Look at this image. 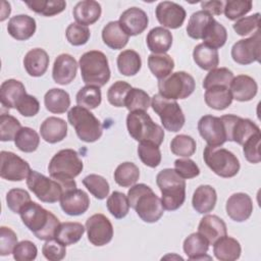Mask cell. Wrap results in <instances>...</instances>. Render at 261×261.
I'll return each instance as SVG.
<instances>
[{"label": "cell", "instance_id": "6da1fadb", "mask_svg": "<svg viewBox=\"0 0 261 261\" xmlns=\"http://www.w3.org/2000/svg\"><path fill=\"white\" fill-rule=\"evenodd\" d=\"M22 223L42 241L55 238L59 219L50 211L43 208L36 202H29L19 212Z\"/></svg>", "mask_w": 261, "mask_h": 261}, {"label": "cell", "instance_id": "7a4b0ae2", "mask_svg": "<svg viewBox=\"0 0 261 261\" xmlns=\"http://www.w3.org/2000/svg\"><path fill=\"white\" fill-rule=\"evenodd\" d=\"M127 198L129 206L135 209L138 216L145 222H157L164 213L161 199L145 184L132 186L127 192Z\"/></svg>", "mask_w": 261, "mask_h": 261}, {"label": "cell", "instance_id": "3957f363", "mask_svg": "<svg viewBox=\"0 0 261 261\" xmlns=\"http://www.w3.org/2000/svg\"><path fill=\"white\" fill-rule=\"evenodd\" d=\"M27 186L40 201L55 203L60 201L64 192L75 189L76 182L74 179L58 180L53 177H47L36 170H31L27 177Z\"/></svg>", "mask_w": 261, "mask_h": 261}, {"label": "cell", "instance_id": "277c9868", "mask_svg": "<svg viewBox=\"0 0 261 261\" xmlns=\"http://www.w3.org/2000/svg\"><path fill=\"white\" fill-rule=\"evenodd\" d=\"M156 184L161 192V202L165 210L174 211L186 200V180L174 169L165 168L158 172Z\"/></svg>", "mask_w": 261, "mask_h": 261}, {"label": "cell", "instance_id": "5b68a950", "mask_svg": "<svg viewBox=\"0 0 261 261\" xmlns=\"http://www.w3.org/2000/svg\"><path fill=\"white\" fill-rule=\"evenodd\" d=\"M83 82L87 85L103 87L110 80V68L106 55L98 50L84 53L79 61Z\"/></svg>", "mask_w": 261, "mask_h": 261}, {"label": "cell", "instance_id": "8992f818", "mask_svg": "<svg viewBox=\"0 0 261 261\" xmlns=\"http://www.w3.org/2000/svg\"><path fill=\"white\" fill-rule=\"evenodd\" d=\"M126 127L129 136L140 143L150 142L160 146L164 140L163 128L145 111L129 112L126 116Z\"/></svg>", "mask_w": 261, "mask_h": 261}, {"label": "cell", "instance_id": "52a82bcc", "mask_svg": "<svg viewBox=\"0 0 261 261\" xmlns=\"http://www.w3.org/2000/svg\"><path fill=\"white\" fill-rule=\"evenodd\" d=\"M68 122L74 127L80 140L86 143L98 141L103 128L99 119L87 108L82 106H73L67 113Z\"/></svg>", "mask_w": 261, "mask_h": 261}, {"label": "cell", "instance_id": "ba28073f", "mask_svg": "<svg viewBox=\"0 0 261 261\" xmlns=\"http://www.w3.org/2000/svg\"><path fill=\"white\" fill-rule=\"evenodd\" d=\"M203 159L215 174L224 178L237 175L241 167L238 157L229 150L221 147L207 145L203 152Z\"/></svg>", "mask_w": 261, "mask_h": 261}, {"label": "cell", "instance_id": "9c48e42d", "mask_svg": "<svg viewBox=\"0 0 261 261\" xmlns=\"http://www.w3.org/2000/svg\"><path fill=\"white\" fill-rule=\"evenodd\" d=\"M84 168V163L73 149H62L50 160L48 171L51 177L58 180H69L77 176Z\"/></svg>", "mask_w": 261, "mask_h": 261}, {"label": "cell", "instance_id": "30bf717a", "mask_svg": "<svg viewBox=\"0 0 261 261\" xmlns=\"http://www.w3.org/2000/svg\"><path fill=\"white\" fill-rule=\"evenodd\" d=\"M151 106L160 117L161 123L166 130L176 133L181 129L186 122V117L175 100H169L159 94H155L152 97Z\"/></svg>", "mask_w": 261, "mask_h": 261}, {"label": "cell", "instance_id": "8fae6325", "mask_svg": "<svg viewBox=\"0 0 261 261\" xmlns=\"http://www.w3.org/2000/svg\"><path fill=\"white\" fill-rule=\"evenodd\" d=\"M196 88L194 77L186 71H176L170 73L165 79L159 80V95L169 99H186L193 94Z\"/></svg>", "mask_w": 261, "mask_h": 261}, {"label": "cell", "instance_id": "7c38bea8", "mask_svg": "<svg viewBox=\"0 0 261 261\" xmlns=\"http://www.w3.org/2000/svg\"><path fill=\"white\" fill-rule=\"evenodd\" d=\"M220 118L225 127L227 141L236 142L243 146L251 137L260 134L259 126L248 118H243L233 114L222 115Z\"/></svg>", "mask_w": 261, "mask_h": 261}, {"label": "cell", "instance_id": "4fadbf2b", "mask_svg": "<svg viewBox=\"0 0 261 261\" xmlns=\"http://www.w3.org/2000/svg\"><path fill=\"white\" fill-rule=\"evenodd\" d=\"M232 60L242 65L260 62L261 56V33L256 31L253 36L239 40L231 47Z\"/></svg>", "mask_w": 261, "mask_h": 261}, {"label": "cell", "instance_id": "5bb4252c", "mask_svg": "<svg viewBox=\"0 0 261 261\" xmlns=\"http://www.w3.org/2000/svg\"><path fill=\"white\" fill-rule=\"evenodd\" d=\"M0 176L10 181H21L31 172L30 164L13 152L1 151Z\"/></svg>", "mask_w": 261, "mask_h": 261}, {"label": "cell", "instance_id": "9a60e30c", "mask_svg": "<svg viewBox=\"0 0 261 261\" xmlns=\"http://www.w3.org/2000/svg\"><path fill=\"white\" fill-rule=\"evenodd\" d=\"M86 230L90 243L97 247L107 245L113 238L112 223L101 213L94 214L87 219Z\"/></svg>", "mask_w": 261, "mask_h": 261}, {"label": "cell", "instance_id": "2e32d148", "mask_svg": "<svg viewBox=\"0 0 261 261\" xmlns=\"http://www.w3.org/2000/svg\"><path fill=\"white\" fill-rule=\"evenodd\" d=\"M198 130L208 146L220 147L227 141L225 127L220 117L213 115L202 116L198 121Z\"/></svg>", "mask_w": 261, "mask_h": 261}, {"label": "cell", "instance_id": "e0dca14e", "mask_svg": "<svg viewBox=\"0 0 261 261\" xmlns=\"http://www.w3.org/2000/svg\"><path fill=\"white\" fill-rule=\"evenodd\" d=\"M155 15L163 28L178 29L182 25L187 13L181 5L171 1H162L156 6Z\"/></svg>", "mask_w": 261, "mask_h": 261}, {"label": "cell", "instance_id": "ac0fdd59", "mask_svg": "<svg viewBox=\"0 0 261 261\" xmlns=\"http://www.w3.org/2000/svg\"><path fill=\"white\" fill-rule=\"evenodd\" d=\"M118 22L128 36H137L147 29L149 18L143 9L139 7H130L120 14Z\"/></svg>", "mask_w": 261, "mask_h": 261}, {"label": "cell", "instance_id": "d6986e66", "mask_svg": "<svg viewBox=\"0 0 261 261\" xmlns=\"http://www.w3.org/2000/svg\"><path fill=\"white\" fill-rule=\"evenodd\" d=\"M90 206V198L80 189H71L63 193L60 198V207L67 215L79 216L84 214Z\"/></svg>", "mask_w": 261, "mask_h": 261}, {"label": "cell", "instance_id": "ffe728a7", "mask_svg": "<svg viewBox=\"0 0 261 261\" xmlns=\"http://www.w3.org/2000/svg\"><path fill=\"white\" fill-rule=\"evenodd\" d=\"M225 210L228 217L233 221H246L253 212L252 199L246 193H234L227 199Z\"/></svg>", "mask_w": 261, "mask_h": 261}, {"label": "cell", "instance_id": "44dd1931", "mask_svg": "<svg viewBox=\"0 0 261 261\" xmlns=\"http://www.w3.org/2000/svg\"><path fill=\"white\" fill-rule=\"evenodd\" d=\"M77 63L74 57L70 54H60L56 57L53 69H52V77L56 84L65 86L70 84L77 71Z\"/></svg>", "mask_w": 261, "mask_h": 261}, {"label": "cell", "instance_id": "7402d4cb", "mask_svg": "<svg viewBox=\"0 0 261 261\" xmlns=\"http://www.w3.org/2000/svg\"><path fill=\"white\" fill-rule=\"evenodd\" d=\"M37 29L36 20L28 14L12 16L7 24L8 34L17 41H25L34 36Z\"/></svg>", "mask_w": 261, "mask_h": 261}, {"label": "cell", "instance_id": "603a6c76", "mask_svg": "<svg viewBox=\"0 0 261 261\" xmlns=\"http://www.w3.org/2000/svg\"><path fill=\"white\" fill-rule=\"evenodd\" d=\"M229 91L232 99L240 102H247L256 96L258 85L253 77L247 74H240L232 79L229 85Z\"/></svg>", "mask_w": 261, "mask_h": 261}, {"label": "cell", "instance_id": "cb8c5ba5", "mask_svg": "<svg viewBox=\"0 0 261 261\" xmlns=\"http://www.w3.org/2000/svg\"><path fill=\"white\" fill-rule=\"evenodd\" d=\"M198 232L208 241L209 245H213L217 240L226 236L227 229L225 222L220 217L208 214L200 220Z\"/></svg>", "mask_w": 261, "mask_h": 261}, {"label": "cell", "instance_id": "d4e9b609", "mask_svg": "<svg viewBox=\"0 0 261 261\" xmlns=\"http://www.w3.org/2000/svg\"><path fill=\"white\" fill-rule=\"evenodd\" d=\"M40 133L42 139L49 144L61 142L67 135V122L62 118L50 116L42 122Z\"/></svg>", "mask_w": 261, "mask_h": 261}, {"label": "cell", "instance_id": "484cf974", "mask_svg": "<svg viewBox=\"0 0 261 261\" xmlns=\"http://www.w3.org/2000/svg\"><path fill=\"white\" fill-rule=\"evenodd\" d=\"M101 5L94 0H84L75 4L72 10L76 23L82 25H90L95 23L101 16Z\"/></svg>", "mask_w": 261, "mask_h": 261}, {"label": "cell", "instance_id": "4316f807", "mask_svg": "<svg viewBox=\"0 0 261 261\" xmlns=\"http://www.w3.org/2000/svg\"><path fill=\"white\" fill-rule=\"evenodd\" d=\"M48 53L41 48L30 50L23 58V66L31 76H42L48 69L49 65Z\"/></svg>", "mask_w": 261, "mask_h": 261}, {"label": "cell", "instance_id": "83f0119b", "mask_svg": "<svg viewBox=\"0 0 261 261\" xmlns=\"http://www.w3.org/2000/svg\"><path fill=\"white\" fill-rule=\"evenodd\" d=\"M216 201L217 194L215 189L209 185H201L194 192L192 205L198 213L206 214L214 209Z\"/></svg>", "mask_w": 261, "mask_h": 261}, {"label": "cell", "instance_id": "f1b7e54d", "mask_svg": "<svg viewBox=\"0 0 261 261\" xmlns=\"http://www.w3.org/2000/svg\"><path fill=\"white\" fill-rule=\"evenodd\" d=\"M146 42L153 54H165L172 45V35L163 27H155L148 33Z\"/></svg>", "mask_w": 261, "mask_h": 261}, {"label": "cell", "instance_id": "f546056e", "mask_svg": "<svg viewBox=\"0 0 261 261\" xmlns=\"http://www.w3.org/2000/svg\"><path fill=\"white\" fill-rule=\"evenodd\" d=\"M27 94L23 84L17 80H6L0 87V100L3 107L15 108L18 100Z\"/></svg>", "mask_w": 261, "mask_h": 261}, {"label": "cell", "instance_id": "4dcf8cb0", "mask_svg": "<svg viewBox=\"0 0 261 261\" xmlns=\"http://www.w3.org/2000/svg\"><path fill=\"white\" fill-rule=\"evenodd\" d=\"M184 252L190 260H202L211 259L207 256L209 249L208 241L199 232H193L184 241Z\"/></svg>", "mask_w": 261, "mask_h": 261}, {"label": "cell", "instance_id": "1f68e13d", "mask_svg": "<svg viewBox=\"0 0 261 261\" xmlns=\"http://www.w3.org/2000/svg\"><path fill=\"white\" fill-rule=\"evenodd\" d=\"M242 252L239 241L224 236L213 244L214 256L220 261H234L240 258Z\"/></svg>", "mask_w": 261, "mask_h": 261}, {"label": "cell", "instance_id": "d6a6232c", "mask_svg": "<svg viewBox=\"0 0 261 261\" xmlns=\"http://www.w3.org/2000/svg\"><path fill=\"white\" fill-rule=\"evenodd\" d=\"M129 36L121 29L118 21H109L102 30V40L105 45L113 50L125 47Z\"/></svg>", "mask_w": 261, "mask_h": 261}, {"label": "cell", "instance_id": "836d02e7", "mask_svg": "<svg viewBox=\"0 0 261 261\" xmlns=\"http://www.w3.org/2000/svg\"><path fill=\"white\" fill-rule=\"evenodd\" d=\"M204 99L206 104L215 110H224L232 102L229 88L225 86H212L206 89Z\"/></svg>", "mask_w": 261, "mask_h": 261}, {"label": "cell", "instance_id": "e575fe53", "mask_svg": "<svg viewBox=\"0 0 261 261\" xmlns=\"http://www.w3.org/2000/svg\"><path fill=\"white\" fill-rule=\"evenodd\" d=\"M44 104L49 112L61 114L69 108L70 97L66 91L62 89L53 88L45 94Z\"/></svg>", "mask_w": 261, "mask_h": 261}, {"label": "cell", "instance_id": "d590c367", "mask_svg": "<svg viewBox=\"0 0 261 261\" xmlns=\"http://www.w3.org/2000/svg\"><path fill=\"white\" fill-rule=\"evenodd\" d=\"M193 58L196 64L204 70L214 69L219 64L218 51L216 49L208 47L203 43L198 44L194 48Z\"/></svg>", "mask_w": 261, "mask_h": 261}, {"label": "cell", "instance_id": "8d00e7d4", "mask_svg": "<svg viewBox=\"0 0 261 261\" xmlns=\"http://www.w3.org/2000/svg\"><path fill=\"white\" fill-rule=\"evenodd\" d=\"M117 68L125 76L137 74L142 66V60L139 53L135 50L127 49L120 52L117 56Z\"/></svg>", "mask_w": 261, "mask_h": 261}, {"label": "cell", "instance_id": "74e56055", "mask_svg": "<svg viewBox=\"0 0 261 261\" xmlns=\"http://www.w3.org/2000/svg\"><path fill=\"white\" fill-rule=\"evenodd\" d=\"M85 229L80 222H62L57 227L55 239L65 246L73 245L82 239Z\"/></svg>", "mask_w": 261, "mask_h": 261}, {"label": "cell", "instance_id": "f35d334b", "mask_svg": "<svg viewBox=\"0 0 261 261\" xmlns=\"http://www.w3.org/2000/svg\"><path fill=\"white\" fill-rule=\"evenodd\" d=\"M148 66L154 76L162 80L172 73L174 61L168 54H150L148 56Z\"/></svg>", "mask_w": 261, "mask_h": 261}, {"label": "cell", "instance_id": "ab89813d", "mask_svg": "<svg viewBox=\"0 0 261 261\" xmlns=\"http://www.w3.org/2000/svg\"><path fill=\"white\" fill-rule=\"evenodd\" d=\"M202 40L203 44L217 50L225 44L227 40V31L221 23L213 19L204 31Z\"/></svg>", "mask_w": 261, "mask_h": 261}, {"label": "cell", "instance_id": "60d3db41", "mask_svg": "<svg viewBox=\"0 0 261 261\" xmlns=\"http://www.w3.org/2000/svg\"><path fill=\"white\" fill-rule=\"evenodd\" d=\"M213 19V16L204 10H198L194 12L190 16L187 25V33L189 37L195 40L202 39L204 31Z\"/></svg>", "mask_w": 261, "mask_h": 261}, {"label": "cell", "instance_id": "b9f144b4", "mask_svg": "<svg viewBox=\"0 0 261 261\" xmlns=\"http://www.w3.org/2000/svg\"><path fill=\"white\" fill-rule=\"evenodd\" d=\"M140 177V169L133 162L120 163L114 171L115 182L123 188L134 186Z\"/></svg>", "mask_w": 261, "mask_h": 261}, {"label": "cell", "instance_id": "7bdbcfd3", "mask_svg": "<svg viewBox=\"0 0 261 261\" xmlns=\"http://www.w3.org/2000/svg\"><path fill=\"white\" fill-rule=\"evenodd\" d=\"M25 4L31 10L44 16L56 15L66 7V2L63 0H33L27 1Z\"/></svg>", "mask_w": 261, "mask_h": 261}, {"label": "cell", "instance_id": "ee69618b", "mask_svg": "<svg viewBox=\"0 0 261 261\" xmlns=\"http://www.w3.org/2000/svg\"><path fill=\"white\" fill-rule=\"evenodd\" d=\"M75 101L79 106L87 109L97 108L102 101V94L100 87L87 85L83 87L75 96Z\"/></svg>", "mask_w": 261, "mask_h": 261}, {"label": "cell", "instance_id": "f6af8a7d", "mask_svg": "<svg viewBox=\"0 0 261 261\" xmlns=\"http://www.w3.org/2000/svg\"><path fill=\"white\" fill-rule=\"evenodd\" d=\"M14 144L21 152L32 153L38 149L40 137L34 128L24 126L21 127L17 133L14 139Z\"/></svg>", "mask_w": 261, "mask_h": 261}, {"label": "cell", "instance_id": "bcb514c9", "mask_svg": "<svg viewBox=\"0 0 261 261\" xmlns=\"http://www.w3.org/2000/svg\"><path fill=\"white\" fill-rule=\"evenodd\" d=\"M106 206L110 214L116 219H121L125 217L130 207L127 196L118 191H114L111 193L106 201Z\"/></svg>", "mask_w": 261, "mask_h": 261}, {"label": "cell", "instance_id": "7dc6e473", "mask_svg": "<svg viewBox=\"0 0 261 261\" xmlns=\"http://www.w3.org/2000/svg\"><path fill=\"white\" fill-rule=\"evenodd\" d=\"M151 98L147 92L142 89L132 88L127 93L125 100H124V107L132 112V111H146L150 107Z\"/></svg>", "mask_w": 261, "mask_h": 261}, {"label": "cell", "instance_id": "c3c4849f", "mask_svg": "<svg viewBox=\"0 0 261 261\" xmlns=\"http://www.w3.org/2000/svg\"><path fill=\"white\" fill-rule=\"evenodd\" d=\"M138 155L141 161L151 167H157L161 162V152L159 146L150 142H141L138 146Z\"/></svg>", "mask_w": 261, "mask_h": 261}, {"label": "cell", "instance_id": "681fc988", "mask_svg": "<svg viewBox=\"0 0 261 261\" xmlns=\"http://www.w3.org/2000/svg\"><path fill=\"white\" fill-rule=\"evenodd\" d=\"M83 185L98 200L105 199L109 194L108 181L99 174H89L83 179Z\"/></svg>", "mask_w": 261, "mask_h": 261}, {"label": "cell", "instance_id": "f907efd6", "mask_svg": "<svg viewBox=\"0 0 261 261\" xmlns=\"http://www.w3.org/2000/svg\"><path fill=\"white\" fill-rule=\"evenodd\" d=\"M233 73L226 67L214 68L209 70L203 81V88L206 90L212 86H225L229 88V85L233 79Z\"/></svg>", "mask_w": 261, "mask_h": 261}, {"label": "cell", "instance_id": "816d5d0a", "mask_svg": "<svg viewBox=\"0 0 261 261\" xmlns=\"http://www.w3.org/2000/svg\"><path fill=\"white\" fill-rule=\"evenodd\" d=\"M171 152L180 157L189 158L196 152V141L188 135H177L170 142Z\"/></svg>", "mask_w": 261, "mask_h": 261}, {"label": "cell", "instance_id": "f5cc1de1", "mask_svg": "<svg viewBox=\"0 0 261 261\" xmlns=\"http://www.w3.org/2000/svg\"><path fill=\"white\" fill-rule=\"evenodd\" d=\"M21 128V124L14 116L3 113L0 116V140L2 142L14 141L17 133Z\"/></svg>", "mask_w": 261, "mask_h": 261}, {"label": "cell", "instance_id": "db71d44e", "mask_svg": "<svg viewBox=\"0 0 261 261\" xmlns=\"http://www.w3.org/2000/svg\"><path fill=\"white\" fill-rule=\"evenodd\" d=\"M252 1L250 0H227L224 2L223 12L230 20H236L247 14L252 9Z\"/></svg>", "mask_w": 261, "mask_h": 261}, {"label": "cell", "instance_id": "11a10c76", "mask_svg": "<svg viewBox=\"0 0 261 261\" xmlns=\"http://www.w3.org/2000/svg\"><path fill=\"white\" fill-rule=\"evenodd\" d=\"M132 88L133 87L124 81L115 82L107 91L108 102L115 107H124L125 97Z\"/></svg>", "mask_w": 261, "mask_h": 261}, {"label": "cell", "instance_id": "9f6ffc18", "mask_svg": "<svg viewBox=\"0 0 261 261\" xmlns=\"http://www.w3.org/2000/svg\"><path fill=\"white\" fill-rule=\"evenodd\" d=\"M65 36L68 43L72 46H82L89 41L91 33L88 27L72 22L66 28Z\"/></svg>", "mask_w": 261, "mask_h": 261}, {"label": "cell", "instance_id": "6f0895ef", "mask_svg": "<svg viewBox=\"0 0 261 261\" xmlns=\"http://www.w3.org/2000/svg\"><path fill=\"white\" fill-rule=\"evenodd\" d=\"M31 201L30 194L23 189H11L6 195L7 207L14 213H19L22 207Z\"/></svg>", "mask_w": 261, "mask_h": 261}, {"label": "cell", "instance_id": "680465c9", "mask_svg": "<svg viewBox=\"0 0 261 261\" xmlns=\"http://www.w3.org/2000/svg\"><path fill=\"white\" fill-rule=\"evenodd\" d=\"M42 253L50 261H59L66 255V246L53 238L45 242L42 247Z\"/></svg>", "mask_w": 261, "mask_h": 261}, {"label": "cell", "instance_id": "91938a15", "mask_svg": "<svg viewBox=\"0 0 261 261\" xmlns=\"http://www.w3.org/2000/svg\"><path fill=\"white\" fill-rule=\"evenodd\" d=\"M259 21L260 13L257 12L253 15L241 17L233 23L232 28L239 36H247L259 30Z\"/></svg>", "mask_w": 261, "mask_h": 261}, {"label": "cell", "instance_id": "94428289", "mask_svg": "<svg viewBox=\"0 0 261 261\" xmlns=\"http://www.w3.org/2000/svg\"><path fill=\"white\" fill-rule=\"evenodd\" d=\"M12 254L16 261H32L36 259L38 249L33 242L25 240L16 244Z\"/></svg>", "mask_w": 261, "mask_h": 261}, {"label": "cell", "instance_id": "6125c7cd", "mask_svg": "<svg viewBox=\"0 0 261 261\" xmlns=\"http://www.w3.org/2000/svg\"><path fill=\"white\" fill-rule=\"evenodd\" d=\"M17 244L16 233L7 226L0 227V255L7 256L12 254Z\"/></svg>", "mask_w": 261, "mask_h": 261}, {"label": "cell", "instance_id": "be15d7a7", "mask_svg": "<svg viewBox=\"0 0 261 261\" xmlns=\"http://www.w3.org/2000/svg\"><path fill=\"white\" fill-rule=\"evenodd\" d=\"M260 140H261V136L260 134H257L251 137L249 140H247L243 145V152H244L245 158L250 163L256 164L261 161Z\"/></svg>", "mask_w": 261, "mask_h": 261}, {"label": "cell", "instance_id": "e7e4bbea", "mask_svg": "<svg viewBox=\"0 0 261 261\" xmlns=\"http://www.w3.org/2000/svg\"><path fill=\"white\" fill-rule=\"evenodd\" d=\"M174 170L185 179L193 178L200 174L199 166L190 158L176 159L174 161Z\"/></svg>", "mask_w": 261, "mask_h": 261}, {"label": "cell", "instance_id": "03108f58", "mask_svg": "<svg viewBox=\"0 0 261 261\" xmlns=\"http://www.w3.org/2000/svg\"><path fill=\"white\" fill-rule=\"evenodd\" d=\"M15 109L25 117L35 116L40 110V103L36 97L24 94L16 103Z\"/></svg>", "mask_w": 261, "mask_h": 261}, {"label": "cell", "instance_id": "003e7915", "mask_svg": "<svg viewBox=\"0 0 261 261\" xmlns=\"http://www.w3.org/2000/svg\"><path fill=\"white\" fill-rule=\"evenodd\" d=\"M223 6H224L223 1L212 0V1L201 2V7L203 8L202 10L208 12L211 15H220L223 12Z\"/></svg>", "mask_w": 261, "mask_h": 261}]
</instances>
